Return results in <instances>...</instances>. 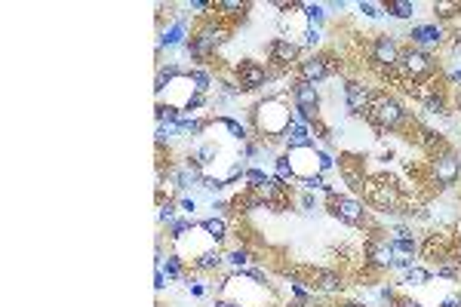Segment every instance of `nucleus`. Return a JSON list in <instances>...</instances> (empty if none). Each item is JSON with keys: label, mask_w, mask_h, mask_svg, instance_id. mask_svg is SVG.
<instances>
[{"label": "nucleus", "mask_w": 461, "mask_h": 307, "mask_svg": "<svg viewBox=\"0 0 461 307\" xmlns=\"http://www.w3.org/2000/svg\"><path fill=\"white\" fill-rule=\"evenodd\" d=\"M249 123H253L258 142L271 144L283 142L289 123H293V108H289V93H277V95H268L265 102H258L249 114Z\"/></svg>", "instance_id": "obj_1"}, {"label": "nucleus", "mask_w": 461, "mask_h": 307, "mask_svg": "<svg viewBox=\"0 0 461 307\" xmlns=\"http://www.w3.org/2000/svg\"><path fill=\"white\" fill-rule=\"evenodd\" d=\"M363 197H366V203L372 209H378V212H397L403 209V200H406V191H403V184L397 179H391V175H372V179L363 182Z\"/></svg>", "instance_id": "obj_2"}, {"label": "nucleus", "mask_w": 461, "mask_h": 307, "mask_svg": "<svg viewBox=\"0 0 461 307\" xmlns=\"http://www.w3.org/2000/svg\"><path fill=\"white\" fill-rule=\"evenodd\" d=\"M366 120L375 126L378 135H385V132H397V129L406 126L409 111L403 108V104L394 99V95L375 90V95H372V104H369V111H366Z\"/></svg>", "instance_id": "obj_3"}, {"label": "nucleus", "mask_w": 461, "mask_h": 307, "mask_svg": "<svg viewBox=\"0 0 461 307\" xmlns=\"http://www.w3.org/2000/svg\"><path fill=\"white\" fill-rule=\"evenodd\" d=\"M436 68H440V62L434 59L431 53L418 50V46H406V50L400 53V77L403 83H425V80H431L436 74Z\"/></svg>", "instance_id": "obj_4"}, {"label": "nucleus", "mask_w": 461, "mask_h": 307, "mask_svg": "<svg viewBox=\"0 0 461 307\" xmlns=\"http://www.w3.org/2000/svg\"><path fill=\"white\" fill-rule=\"evenodd\" d=\"M400 53H403L400 43L391 34H375L372 37V43H369V64L385 77H394V74L400 77V71H397Z\"/></svg>", "instance_id": "obj_5"}, {"label": "nucleus", "mask_w": 461, "mask_h": 307, "mask_svg": "<svg viewBox=\"0 0 461 307\" xmlns=\"http://www.w3.org/2000/svg\"><path fill=\"white\" fill-rule=\"evenodd\" d=\"M329 212H333L338 221H345L347 228H363V224L369 221V212L366 206L360 203L357 197H351V193H329Z\"/></svg>", "instance_id": "obj_6"}, {"label": "nucleus", "mask_w": 461, "mask_h": 307, "mask_svg": "<svg viewBox=\"0 0 461 307\" xmlns=\"http://www.w3.org/2000/svg\"><path fill=\"white\" fill-rule=\"evenodd\" d=\"M427 169H431V182L436 188H455L461 182V157L455 151L449 154H440V157H431L427 160Z\"/></svg>", "instance_id": "obj_7"}, {"label": "nucleus", "mask_w": 461, "mask_h": 307, "mask_svg": "<svg viewBox=\"0 0 461 307\" xmlns=\"http://www.w3.org/2000/svg\"><path fill=\"white\" fill-rule=\"evenodd\" d=\"M289 157V169H293V179L302 184L307 179H314V175H323V166H320V151L314 148V144H307V148H293L286 151Z\"/></svg>", "instance_id": "obj_8"}, {"label": "nucleus", "mask_w": 461, "mask_h": 307, "mask_svg": "<svg viewBox=\"0 0 461 307\" xmlns=\"http://www.w3.org/2000/svg\"><path fill=\"white\" fill-rule=\"evenodd\" d=\"M274 74L255 59H243L240 64H234V83L240 86V93H255L262 86H268V80Z\"/></svg>", "instance_id": "obj_9"}, {"label": "nucleus", "mask_w": 461, "mask_h": 307, "mask_svg": "<svg viewBox=\"0 0 461 307\" xmlns=\"http://www.w3.org/2000/svg\"><path fill=\"white\" fill-rule=\"evenodd\" d=\"M406 37L412 40V46H418V50H425V53L440 50V46H446V43H449L446 28L436 25V22H422V25H412Z\"/></svg>", "instance_id": "obj_10"}, {"label": "nucleus", "mask_w": 461, "mask_h": 307, "mask_svg": "<svg viewBox=\"0 0 461 307\" xmlns=\"http://www.w3.org/2000/svg\"><path fill=\"white\" fill-rule=\"evenodd\" d=\"M335 62L333 55H307V59L298 62V80H307V83H323L335 74Z\"/></svg>", "instance_id": "obj_11"}, {"label": "nucleus", "mask_w": 461, "mask_h": 307, "mask_svg": "<svg viewBox=\"0 0 461 307\" xmlns=\"http://www.w3.org/2000/svg\"><path fill=\"white\" fill-rule=\"evenodd\" d=\"M298 55H302V43L298 40H286V37H274L268 43V59L277 71H286L293 68L298 62Z\"/></svg>", "instance_id": "obj_12"}, {"label": "nucleus", "mask_w": 461, "mask_h": 307, "mask_svg": "<svg viewBox=\"0 0 461 307\" xmlns=\"http://www.w3.org/2000/svg\"><path fill=\"white\" fill-rule=\"evenodd\" d=\"M372 95H375V90L366 86L363 80H345V108H347V114H366L369 104H372Z\"/></svg>", "instance_id": "obj_13"}, {"label": "nucleus", "mask_w": 461, "mask_h": 307, "mask_svg": "<svg viewBox=\"0 0 461 307\" xmlns=\"http://www.w3.org/2000/svg\"><path fill=\"white\" fill-rule=\"evenodd\" d=\"M185 43H188V19L182 15V19H175L173 25H169L163 34H160L157 46H160V50H163V46H166V50H173V46H179V50H182Z\"/></svg>", "instance_id": "obj_14"}, {"label": "nucleus", "mask_w": 461, "mask_h": 307, "mask_svg": "<svg viewBox=\"0 0 461 307\" xmlns=\"http://www.w3.org/2000/svg\"><path fill=\"white\" fill-rule=\"evenodd\" d=\"M222 264H225V252H222V246H206L203 252H200V255L191 261V268L197 271V273H209V271H218Z\"/></svg>", "instance_id": "obj_15"}, {"label": "nucleus", "mask_w": 461, "mask_h": 307, "mask_svg": "<svg viewBox=\"0 0 461 307\" xmlns=\"http://www.w3.org/2000/svg\"><path fill=\"white\" fill-rule=\"evenodd\" d=\"M283 144H286V151H293V148H307V144H314V132H311V126L307 123H289L286 129V135H283Z\"/></svg>", "instance_id": "obj_16"}, {"label": "nucleus", "mask_w": 461, "mask_h": 307, "mask_svg": "<svg viewBox=\"0 0 461 307\" xmlns=\"http://www.w3.org/2000/svg\"><path fill=\"white\" fill-rule=\"evenodd\" d=\"M200 231H203L206 237L213 240V243L222 246L225 240H228V218H218V215L203 218V221H200Z\"/></svg>", "instance_id": "obj_17"}, {"label": "nucleus", "mask_w": 461, "mask_h": 307, "mask_svg": "<svg viewBox=\"0 0 461 307\" xmlns=\"http://www.w3.org/2000/svg\"><path fill=\"white\" fill-rule=\"evenodd\" d=\"M249 261H255V255L249 246H237V249H231V252H225V264L234 271H246Z\"/></svg>", "instance_id": "obj_18"}, {"label": "nucleus", "mask_w": 461, "mask_h": 307, "mask_svg": "<svg viewBox=\"0 0 461 307\" xmlns=\"http://www.w3.org/2000/svg\"><path fill=\"white\" fill-rule=\"evenodd\" d=\"M182 261H185V258H179L175 252L166 255V258L157 255V268L166 273V280H179V277H185V264H182Z\"/></svg>", "instance_id": "obj_19"}, {"label": "nucleus", "mask_w": 461, "mask_h": 307, "mask_svg": "<svg viewBox=\"0 0 461 307\" xmlns=\"http://www.w3.org/2000/svg\"><path fill=\"white\" fill-rule=\"evenodd\" d=\"M434 280V271L431 268H422V264H412V268L406 271V273H403V282H406V286L412 289V286H427V282H431Z\"/></svg>", "instance_id": "obj_20"}, {"label": "nucleus", "mask_w": 461, "mask_h": 307, "mask_svg": "<svg viewBox=\"0 0 461 307\" xmlns=\"http://www.w3.org/2000/svg\"><path fill=\"white\" fill-rule=\"evenodd\" d=\"M302 15H305V25H311V28L326 25V6L323 4H302Z\"/></svg>", "instance_id": "obj_21"}, {"label": "nucleus", "mask_w": 461, "mask_h": 307, "mask_svg": "<svg viewBox=\"0 0 461 307\" xmlns=\"http://www.w3.org/2000/svg\"><path fill=\"white\" fill-rule=\"evenodd\" d=\"M391 240V249H394V258L403 255V258H415L418 255V240L415 237H387Z\"/></svg>", "instance_id": "obj_22"}, {"label": "nucleus", "mask_w": 461, "mask_h": 307, "mask_svg": "<svg viewBox=\"0 0 461 307\" xmlns=\"http://www.w3.org/2000/svg\"><path fill=\"white\" fill-rule=\"evenodd\" d=\"M415 10H418V6L412 4V0H391V4L385 6L387 15H394V19H403V22L412 19V15H415Z\"/></svg>", "instance_id": "obj_23"}, {"label": "nucleus", "mask_w": 461, "mask_h": 307, "mask_svg": "<svg viewBox=\"0 0 461 307\" xmlns=\"http://www.w3.org/2000/svg\"><path fill=\"white\" fill-rule=\"evenodd\" d=\"M191 86H194V93L206 95L213 90V74H209L206 68H191Z\"/></svg>", "instance_id": "obj_24"}, {"label": "nucleus", "mask_w": 461, "mask_h": 307, "mask_svg": "<svg viewBox=\"0 0 461 307\" xmlns=\"http://www.w3.org/2000/svg\"><path fill=\"white\" fill-rule=\"evenodd\" d=\"M431 10L440 15V19H452V15L461 13V4L458 0H436V4H431Z\"/></svg>", "instance_id": "obj_25"}, {"label": "nucleus", "mask_w": 461, "mask_h": 307, "mask_svg": "<svg viewBox=\"0 0 461 307\" xmlns=\"http://www.w3.org/2000/svg\"><path fill=\"white\" fill-rule=\"evenodd\" d=\"M274 175L283 179V182H295L293 179V169H289V157H286V154H280V157L274 160Z\"/></svg>", "instance_id": "obj_26"}, {"label": "nucleus", "mask_w": 461, "mask_h": 307, "mask_svg": "<svg viewBox=\"0 0 461 307\" xmlns=\"http://www.w3.org/2000/svg\"><path fill=\"white\" fill-rule=\"evenodd\" d=\"M357 10L366 15V19H382V15H385V6L382 4H372V0H360Z\"/></svg>", "instance_id": "obj_27"}, {"label": "nucleus", "mask_w": 461, "mask_h": 307, "mask_svg": "<svg viewBox=\"0 0 461 307\" xmlns=\"http://www.w3.org/2000/svg\"><path fill=\"white\" fill-rule=\"evenodd\" d=\"M175 203H179V212L185 218H194V212H197V197H191V193H182Z\"/></svg>", "instance_id": "obj_28"}, {"label": "nucleus", "mask_w": 461, "mask_h": 307, "mask_svg": "<svg viewBox=\"0 0 461 307\" xmlns=\"http://www.w3.org/2000/svg\"><path fill=\"white\" fill-rule=\"evenodd\" d=\"M320 28H311V25H307L305 31H302V46H305V50H314V46H317L320 43Z\"/></svg>", "instance_id": "obj_29"}, {"label": "nucleus", "mask_w": 461, "mask_h": 307, "mask_svg": "<svg viewBox=\"0 0 461 307\" xmlns=\"http://www.w3.org/2000/svg\"><path fill=\"white\" fill-rule=\"evenodd\" d=\"M298 203H302L305 212H311V209H317V197H314L311 191H302V197H298Z\"/></svg>", "instance_id": "obj_30"}, {"label": "nucleus", "mask_w": 461, "mask_h": 307, "mask_svg": "<svg viewBox=\"0 0 461 307\" xmlns=\"http://www.w3.org/2000/svg\"><path fill=\"white\" fill-rule=\"evenodd\" d=\"M436 307H461V292H449V295H443Z\"/></svg>", "instance_id": "obj_31"}, {"label": "nucleus", "mask_w": 461, "mask_h": 307, "mask_svg": "<svg viewBox=\"0 0 461 307\" xmlns=\"http://www.w3.org/2000/svg\"><path fill=\"white\" fill-rule=\"evenodd\" d=\"M166 282H169V280H166V273L157 268V273H154V286H157V292H163V286H166Z\"/></svg>", "instance_id": "obj_32"}, {"label": "nucleus", "mask_w": 461, "mask_h": 307, "mask_svg": "<svg viewBox=\"0 0 461 307\" xmlns=\"http://www.w3.org/2000/svg\"><path fill=\"white\" fill-rule=\"evenodd\" d=\"M397 307H425V304L415 301V298H403V295H397Z\"/></svg>", "instance_id": "obj_33"}, {"label": "nucleus", "mask_w": 461, "mask_h": 307, "mask_svg": "<svg viewBox=\"0 0 461 307\" xmlns=\"http://www.w3.org/2000/svg\"><path fill=\"white\" fill-rule=\"evenodd\" d=\"M320 166H323V172H329V169H333V157H329L326 151H320Z\"/></svg>", "instance_id": "obj_34"}, {"label": "nucleus", "mask_w": 461, "mask_h": 307, "mask_svg": "<svg viewBox=\"0 0 461 307\" xmlns=\"http://www.w3.org/2000/svg\"><path fill=\"white\" fill-rule=\"evenodd\" d=\"M213 307H243V304L231 301V298H215V304H213Z\"/></svg>", "instance_id": "obj_35"}, {"label": "nucleus", "mask_w": 461, "mask_h": 307, "mask_svg": "<svg viewBox=\"0 0 461 307\" xmlns=\"http://www.w3.org/2000/svg\"><path fill=\"white\" fill-rule=\"evenodd\" d=\"M455 237H458V243H461V218L455 221Z\"/></svg>", "instance_id": "obj_36"}, {"label": "nucleus", "mask_w": 461, "mask_h": 307, "mask_svg": "<svg viewBox=\"0 0 461 307\" xmlns=\"http://www.w3.org/2000/svg\"><path fill=\"white\" fill-rule=\"evenodd\" d=\"M455 104H458V111H461V93L455 95Z\"/></svg>", "instance_id": "obj_37"}, {"label": "nucleus", "mask_w": 461, "mask_h": 307, "mask_svg": "<svg viewBox=\"0 0 461 307\" xmlns=\"http://www.w3.org/2000/svg\"><path fill=\"white\" fill-rule=\"evenodd\" d=\"M458 252H461V249H458Z\"/></svg>", "instance_id": "obj_38"}]
</instances>
